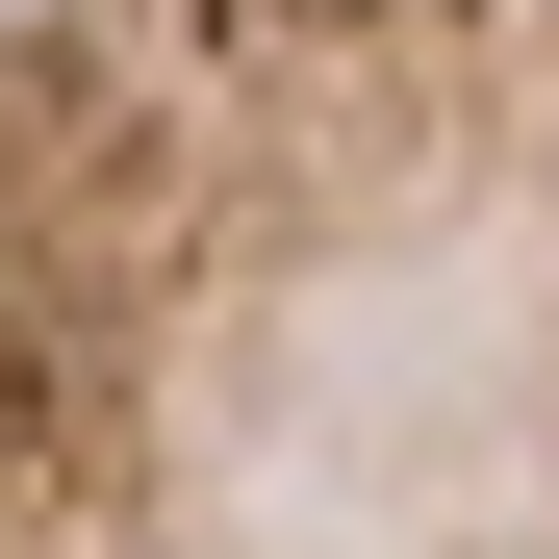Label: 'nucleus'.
<instances>
[{
    "instance_id": "f257e3e1",
    "label": "nucleus",
    "mask_w": 559,
    "mask_h": 559,
    "mask_svg": "<svg viewBox=\"0 0 559 559\" xmlns=\"http://www.w3.org/2000/svg\"><path fill=\"white\" fill-rule=\"evenodd\" d=\"M0 559H559V0H0Z\"/></svg>"
}]
</instances>
